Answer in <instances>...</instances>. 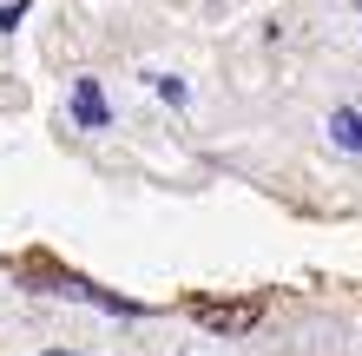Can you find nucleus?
<instances>
[{"label": "nucleus", "instance_id": "f257e3e1", "mask_svg": "<svg viewBox=\"0 0 362 356\" xmlns=\"http://www.w3.org/2000/svg\"><path fill=\"white\" fill-rule=\"evenodd\" d=\"M191 317L218 337H250L264 323V297H244V304H191Z\"/></svg>", "mask_w": 362, "mask_h": 356}, {"label": "nucleus", "instance_id": "f03ea898", "mask_svg": "<svg viewBox=\"0 0 362 356\" xmlns=\"http://www.w3.org/2000/svg\"><path fill=\"white\" fill-rule=\"evenodd\" d=\"M73 119L93 125V132H99V125H112V113H105V99H99L93 79H79V86H73Z\"/></svg>", "mask_w": 362, "mask_h": 356}, {"label": "nucleus", "instance_id": "7ed1b4c3", "mask_svg": "<svg viewBox=\"0 0 362 356\" xmlns=\"http://www.w3.org/2000/svg\"><path fill=\"white\" fill-rule=\"evenodd\" d=\"M329 139L343 145V152H362V113L343 106V113H329Z\"/></svg>", "mask_w": 362, "mask_h": 356}, {"label": "nucleus", "instance_id": "20e7f679", "mask_svg": "<svg viewBox=\"0 0 362 356\" xmlns=\"http://www.w3.org/2000/svg\"><path fill=\"white\" fill-rule=\"evenodd\" d=\"M20 13H27V0H7V7H0V33H13V27H20Z\"/></svg>", "mask_w": 362, "mask_h": 356}, {"label": "nucleus", "instance_id": "39448f33", "mask_svg": "<svg viewBox=\"0 0 362 356\" xmlns=\"http://www.w3.org/2000/svg\"><path fill=\"white\" fill-rule=\"evenodd\" d=\"M47 356H66V350H47Z\"/></svg>", "mask_w": 362, "mask_h": 356}]
</instances>
